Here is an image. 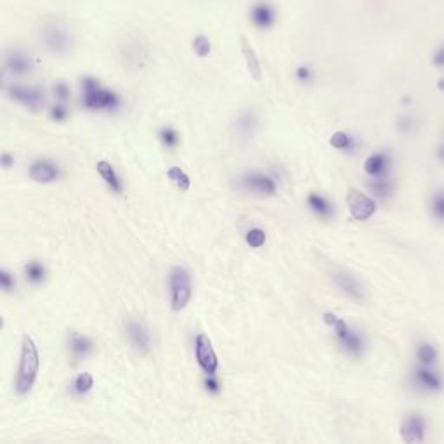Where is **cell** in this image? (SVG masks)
<instances>
[{
  "label": "cell",
  "instance_id": "obj_19",
  "mask_svg": "<svg viewBox=\"0 0 444 444\" xmlns=\"http://www.w3.org/2000/svg\"><path fill=\"white\" fill-rule=\"evenodd\" d=\"M415 359L418 364H423V367H438L439 363V349L435 347L432 342H420L416 345L415 351Z\"/></svg>",
  "mask_w": 444,
  "mask_h": 444
},
{
  "label": "cell",
  "instance_id": "obj_10",
  "mask_svg": "<svg viewBox=\"0 0 444 444\" xmlns=\"http://www.w3.org/2000/svg\"><path fill=\"white\" fill-rule=\"evenodd\" d=\"M7 94L16 103H21L31 112H38L44 106V92L35 87H23V85H9Z\"/></svg>",
  "mask_w": 444,
  "mask_h": 444
},
{
  "label": "cell",
  "instance_id": "obj_8",
  "mask_svg": "<svg viewBox=\"0 0 444 444\" xmlns=\"http://www.w3.org/2000/svg\"><path fill=\"white\" fill-rule=\"evenodd\" d=\"M195 356L196 363L202 368L205 375H215L219 368V359L215 354V349L212 345V340L208 339L205 333H200L195 339Z\"/></svg>",
  "mask_w": 444,
  "mask_h": 444
},
{
  "label": "cell",
  "instance_id": "obj_41",
  "mask_svg": "<svg viewBox=\"0 0 444 444\" xmlns=\"http://www.w3.org/2000/svg\"><path fill=\"white\" fill-rule=\"evenodd\" d=\"M435 156H438V160L444 165V143L439 146L438 149H435Z\"/></svg>",
  "mask_w": 444,
  "mask_h": 444
},
{
  "label": "cell",
  "instance_id": "obj_23",
  "mask_svg": "<svg viewBox=\"0 0 444 444\" xmlns=\"http://www.w3.org/2000/svg\"><path fill=\"white\" fill-rule=\"evenodd\" d=\"M308 205L311 207V210L314 212V214H318L320 217H332L333 215V205L328 202V200L325 198V196L321 195H316V193H311V195L308 196Z\"/></svg>",
  "mask_w": 444,
  "mask_h": 444
},
{
  "label": "cell",
  "instance_id": "obj_42",
  "mask_svg": "<svg viewBox=\"0 0 444 444\" xmlns=\"http://www.w3.org/2000/svg\"><path fill=\"white\" fill-rule=\"evenodd\" d=\"M438 89H439V90H441V92H444V77L441 78V80H439V82H438Z\"/></svg>",
  "mask_w": 444,
  "mask_h": 444
},
{
  "label": "cell",
  "instance_id": "obj_2",
  "mask_svg": "<svg viewBox=\"0 0 444 444\" xmlns=\"http://www.w3.org/2000/svg\"><path fill=\"white\" fill-rule=\"evenodd\" d=\"M82 103L85 108L94 109V112H101V109L115 112L120 106V97L113 90L104 89L96 78L85 77L82 80Z\"/></svg>",
  "mask_w": 444,
  "mask_h": 444
},
{
  "label": "cell",
  "instance_id": "obj_29",
  "mask_svg": "<svg viewBox=\"0 0 444 444\" xmlns=\"http://www.w3.org/2000/svg\"><path fill=\"white\" fill-rule=\"evenodd\" d=\"M92 387H94V377H92V373H89V372L80 373L73 382V389L77 394H87Z\"/></svg>",
  "mask_w": 444,
  "mask_h": 444
},
{
  "label": "cell",
  "instance_id": "obj_11",
  "mask_svg": "<svg viewBox=\"0 0 444 444\" xmlns=\"http://www.w3.org/2000/svg\"><path fill=\"white\" fill-rule=\"evenodd\" d=\"M125 330H127L129 342H131L132 347L136 349L137 352L148 354V352L151 351V335H149L148 328L141 323V321L129 320L127 325H125Z\"/></svg>",
  "mask_w": 444,
  "mask_h": 444
},
{
  "label": "cell",
  "instance_id": "obj_3",
  "mask_svg": "<svg viewBox=\"0 0 444 444\" xmlns=\"http://www.w3.org/2000/svg\"><path fill=\"white\" fill-rule=\"evenodd\" d=\"M323 321L328 326H333L337 340H339V344L344 347V351L347 352V354L354 357L363 356L364 349H367V342H364L363 335H359L356 330H352L344 320H340V318L335 316L333 313H325Z\"/></svg>",
  "mask_w": 444,
  "mask_h": 444
},
{
  "label": "cell",
  "instance_id": "obj_22",
  "mask_svg": "<svg viewBox=\"0 0 444 444\" xmlns=\"http://www.w3.org/2000/svg\"><path fill=\"white\" fill-rule=\"evenodd\" d=\"M257 129V117L254 112H243L237 120V134L242 139H250Z\"/></svg>",
  "mask_w": 444,
  "mask_h": 444
},
{
  "label": "cell",
  "instance_id": "obj_16",
  "mask_svg": "<svg viewBox=\"0 0 444 444\" xmlns=\"http://www.w3.org/2000/svg\"><path fill=\"white\" fill-rule=\"evenodd\" d=\"M66 344L73 359H85L94 352V342L87 335H82L78 332H70Z\"/></svg>",
  "mask_w": 444,
  "mask_h": 444
},
{
  "label": "cell",
  "instance_id": "obj_21",
  "mask_svg": "<svg viewBox=\"0 0 444 444\" xmlns=\"http://www.w3.org/2000/svg\"><path fill=\"white\" fill-rule=\"evenodd\" d=\"M242 53H243V58H245L247 68H249L250 75H252L255 80H259L262 75L261 63H259V58H257V54H255L252 44H250L247 38H242Z\"/></svg>",
  "mask_w": 444,
  "mask_h": 444
},
{
  "label": "cell",
  "instance_id": "obj_27",
  "mask_svg": "<svg viewBox=\"0 0 444 444\" xmlns=\"http://www.w3.org/2000/svg\"><path fill=\"white\" fill-rule=\"evenodd\" d=\"M167 175H168V179H170L172 183H174L175 186L179 188L180 191L190 190V186H191L190 175H188L186 172H184L180 167H170V168H168Z\"/></svg>",
  "mask_w": 444,
  "mask_h": 444
},
{
  "label": "cell",
  "instance_id": "obj_36",
  "mask_svg": "<svg viewBox=\"0 0 444 444\" xmlns=\"http://www.w3.org/2000/svg\"><path fill=\"white\" fill-rule=\"evenodd\" d=\"M432 65H434L435 68H444V44L439 45L438 49L434 50V54H432Z\"/></svg>",
  "mask_w": 444,
  "mask_h": 444
},
{
  "label": "cell",
  "instance_id": "obj_31",
  "mask_svg": "<svg viewBox=\"0 0 444 444\" xmlns=\"http://www.w3.org/2000/svg\"><path fill=\"white\" fill-rule=\"evenodd\" d=\"M160 141H162L163 146L175 148L179 144V134L172 127H163L162 131H160Z\"/></svg>",
  "mask_w": 444,
  "mask_h": 444
},
{
  "label": "cell",
  "instance_id": "obj_33",
  "mask_svg": "<svg viewBox=\"0 0 444 444\" xmlns=\"http://www.w3.org/2000/svg\"><path fill=\"white\" fill-rule=\"evenodd\" d=\"M50 120L54 121H65L66 119H68V108H66L63 103H58L54 104L53 108H50Z\"/></svg>",
  "mask_w": 444,
  "mask_h": 444
},
{
  "label": "cell",
  "instance_id": "obj_5",
  "mask_svg": "<svg viewBox=\"0 0 444 444\" xmlns=\"http://www.w3.org/2000/svg\"><path fill=\"white\" fill-rule=\"evenodd\" d=\"M411 385L422 394H439L444 389V375L438 367H423L416 363L411 372Z\"/></svg>",
  "mask_w": 444,
  "mask_h": 444
},
{
  "label": "cell",
  "instance_id": "obj_14",
  "mask_svg": "<svg viewBox=\"0 0 444 444\" xmlns=\"http://www.w3.org/2000/svg\"><path fill=\"white\" fill-rule=\"evenodd\" d=\"M333 280H335L337 286H339L342 292H344L347 297H351L352 300L361 302L364 298L363 285H361V281L357 280L356 276H352L351 273H345V271H342V273L335 274V278H333Z\"/></svg>",
  "mask_w": 444,
  "mask_h": 444
},
{
  "label": "cell",
  "instance_id": "obj_18",
  "mask_svg": "<svg viewBox=\"0 0 444 444\" xmlns=\"http://www.w3.org/2000/svg\"><path fill=\"white\" fill-rule=\"evenodd\" d=\"M6 70L13 75H26L33 70V65H31V60L26 54L13 50L6 56Z\"/></svg>",
  "mask_w": 444,
  "mask_h": 444
},
{
  "label": "cell",
  "instance_id": "obj_34",
  "mask_svg": "<svg viewBox=\"0 0 444 444\" xmlns=\"http://www.w3.org/2000/svg\"><path fill=\"white\" fill-rule=\"evenodd\" d=\"M195 50L198 56H202V58L207 56V54L210 53V42H208L205 37H198L195 40Z\"/></svg>",
  "mask_w": 444,
  "mask_h": 444
},
{
  "label": "cell",
  "instance_id": "obj_4",
  "mask_svg": "<svg viewBox=\"0 0 444 444\" xmlns=\"http://www.w3.org/2000/svg\"><path fill=\"white\" fill-rule=\"evenodd\" d=\"M168 285H170V305L172 311L179 313L186 309L190 304L193 288H191V276L184 267H174L168 276Z\"/></svg>",
  "mask_w": 444,
  "mask_h": 444
},
{
  "label": "cell",
  "instance_id": "obj_30",
  "mask_svg": "<svg viewBox=\"0 0 444 444\" xmlns=\"http://www.w3.org/2000/svg\"><path fill=\"white\" fill-rule=\"evenodd\" d=\"M266 239H267L266 233L261 227H254V229H250L249 233H247V243H249V247H252V249H261V247H264Z\"/></svg>",
  "mask_w": 444,
  "mask_h": 444
},
{
  "label": "cell",
  "instance_id": "obj_32",
  "mask_svg": "<svg viewBox=\"0 0 444 444\" xmlns=\"http://www.w3.org/2000/svg\"><path fill=\"white\" fill-rule=\"evenodd\" d=\"M0 286H2V290L6 293H11L13 290L16 288V280L13 274L9 273L7 269H2L0 271Z\"/></svg>",
  "mask_w": 444,
  "mask_h": 444
},
{
  "label": "cell",
  "instance_id": "obj_20",
  "mask_svg": "<svg viewBox=\"0 0 444 444\" xmlns=\"http://www.w3.org/2000/svg\"><path fill=\"white\" fill-rule=\"evenodd\" d=\"M96 168H97V172H99L101 178H103L104 183L109 186V190L115 193L124 191V184H121L119 174H117V170L113 168L112 163L106 162V160H101V162H97Z\"/></svg>",
  "mask_w": 444,
  "mask_h": 444
},
{
  "label": "cell",
  "instance_id": "obj_15",
  "mask_svg": "<svg viewBox=\"0 0 444 444\" xmlns=\"http://www.w3.org/2000/svg\"><path fill=\"white\" fill-rule=\"evenodd\" d=\"M250 21L261 30L271 28L276 23V11L267 2L254 4L252 9H250Z\"/></svg>",
  "mask_w": 444,
  "mask_h": 444
},
{
  "label": "cell",
  "instance_id": "obj_26",
  "mask_svg": "<svg viewBox=\"0 0 444 444\" xmlns=\"http://www.w3.org/2000/svg\"><path fill=\"white\" fill-rule=\"evenodd\" d=\"M368 188H370V191L375 196H379V198H389V196L394 193V184L389 180V178L372 179L370 183H368Z\"/></svg>",
  "mask_w": 444,
  "mask_h": 444
},
{
  "label": "cell",
  "instance_id": "obj_9",
  "mask_svg": "<svg viewBox=\"0 0 444 444\" xmlns=\"http://www.w3.org/2000/svg\"><path fill=\"white\" fill-rule=\"evenodd\" d=\"M399 434L408 444L423 443L427 438V420L418 413L406 415L399 426Z\"/></svg>",
  "mask_w": 444,
  "mask_h": 444
},
{
  "label": "cell",
  "instance_id": "obj_13",
  "mask_svg": "<svg viewBox=\"0 0 444 444\" xmlns=\"http://www.w3.org/2000/svg\"><path fill=\"white\" fill-rule=\"evenodd\" d=\"M391 165L392 158L387 153L384 151L373 153V155H370L364 160V172H367L372 179L387 178L389 172H391Z\"/></svg>",
  "mask_w": 444,
  "mask_h": 444
},
{
  "label": "cell",
  "instance_id": "obj_7",
  "mask_svg": "<svg viewBox=\"0 0 444 444\" xmlns=\"http://www.w3.org/2000/svg\"><path fill=\"white\" fill-rule=\"evenodd\" d=\"M42 42L53 54H66L70 53L73 45L72 33L63 28L60 25H45L40 35Z\"/></svg>",
  "mask_w": 444,
  "mask_h": 444
},
{
  "label": "cell",
  "instance_id": "obj_40",
  "mask_svg": "<svg viewBox=\"0 0 444 444\" xmlns=\"http://www.w3.org/2000/svg\"><path fill=\"white\" fill-rule=\"evenodd\" d=\"M297 78L302 82L309 80V78H311V72H309V68H305V66H300V68L297 70Z\"/></svg>",
  "mask_w": 444,
  "mask_h": 444
},
{
  "label": "cell",
  "instance_id": "obj_24",
  "mask_svg": "<svg viewBox=\"0 0 444 444\" xmlns=\"http://www.w3.org/2000/svg\"><path fill=\"white\" fill-rule=\"evenodd\" d=\"M45 266L40 261H30L25 266V276L31 285H40L45 280Z\"/></svg>",
  "mask_w": 444,
  "mask_h": 444
},
{
  "label": "cell",
  "instance_id": "obj_1",
  "mask_svg": "<svg viewBox=\"0 0 444 444\" xmlns=\"http://www.w3.org/2000/svg\"><path fill=\"white\" fill-rule=\"evenodd\" d=\"M40 357L35 340L30 335H23L21 340V357H19L18 375H16V392L21 396L28 394L37 382Z\"/></svg>",
  "mask_w": 444,
  "mask_h": 444
},
{
  "label": "cell",
  "instance_id": "obj_39",
  "mask_svg": "<svg viewBox=\"0 0 444 444\" xmlns=\"http://www.w3.org/2000/svg\"><path fill=\"white\" fill-rule=\"evenodd\" d=\"M0 160H2V167H4V168H6V170H7V168H11V167H13V165H14V162H16V160H14V156H13V155H11V153H9V151H4V153H2V158H0Z\"/></svg>",
  "mask_w": 444,
  "mask_h": 444
},
{
  "label": "cell",
  "instance_id": "obj_25",
  "mask_svg": "<svg viewBox=\"0 0 444 444\" xmlns=\"http://www.w3.org/2000/svg\"><path fill=\"white\" fill-rule=\"evenodd\" d=\"M429 210H431L432 219H434L435 222L444 224V190L443 188L441 190L432 193L431 202H429Z\"/></svg>",
  "mask_w": 444,
  "mask_h": 444
},
{
  "label": "cell",
  "instance_id": "obj_37",
  "mask_svg": "<svg viewBox=\"0 0 444 444\" xmlns=\"http://www.w3.org/2000/svg\"><path fill=\"white\" fill-rule=\"evenodd\" d=\"M54 96H56L58 99L65 103V101L70 97V89L66 87V85L63 84V82H60V84H56V87H54Z\"/></svg>",
  "mask_w": 444,
  "mask_h": 444
},
{
  "label": "cell",
  "instance_id": "obj_35",
  "mask_svg": "<svg viewBox=\"0 0 444 444\" xmlns=\"http://www.w3.org/2000/svg\"><path fill=\"white\" fill-rule=\"evenodd\" d=\"M415 129V120L410 119V117H403L398 121V131L403 134H410Z\"/></svg>",
  "mask_w": 444,
  "mask_h": 444
},
{
  "label": "cell",
  "instance_id": "obj_38",
  "mask_svg": "<svg viewBox=\"0 0 444 444\" xmlns=\"http://www.w3.org/2000/svg\"><path fill=\"white\" fill-rule=\"evenodd\" d=\"M205 387H207V391H210V392H214V394H217L219 389H221V384H219V380L215 379V375H207Z\"/></svg>",
  "mask_w": 444,
  "mask_h": 444
},
{
  "label": "cell",
  "instance_id": "obj_6",
  "mask_svg": "<svg viewBox=\"0 0 444 444\" xmlns=\"http://www.w3.org/2000/svg\"><path fill=\"white\" fill-rule=\"evenodd\" d=\"M347 207L352 219L359 222L372 219L377 212L375 200H373L372 196L364 195L363 191L356 190V188H349L347 190Z\"/></svg>",
  "mask_w": 444,
  "mask_h": 444
},
{
  "label": "cell",
  "instance_id": "obj_12",
  "mask_svg": "<svg viewBox=\"0 0 444 444\" xmlns=\"http://www.w3.org/2000/svg\"><path fill=\"white\" fill-rule=\"evenodd\" d=\"M242 186L247 191L259 193L264 196H273L276 193V183L269 175L261 174V172H247L242 178Z\"/></svg>",
  "mask_w": 444,
  "mask_h": 444
},
{
  "label": "cell",
  "instance_id": "obj_28",
  "mask_svg": "<svg viewBox=\"0 0 444 444\" xmlns=\"http://www.w3.org/2000/svg\"><path fill=\"white\" fill-rule=\"evenodd\" d=\"M330 144H332L335 149H342V151H352L354 149V139H352L349 134L337 131L332 134L330 137Z\"/></svg>",
  "mask_w": 444,
  "mask_h": 444
},
{
  "label": "cell",
  "instance_id": "obj_17",
  "mask_svg": "<svg viewBox=\"0 0 444 444\" xmlns=\"http://www.w3.org/2000/svg\"><path fill=\"white\" fill-rule=\"evenodd\" d=\"M60 168L58 165H54L49 160H37V162L31 163L30 167V178L35 180V183H42V184H49L53 180H56L60 178Z\"/></svg>",
  "mask_w": 444,
  "mask_h": 444
}]
</instances>
